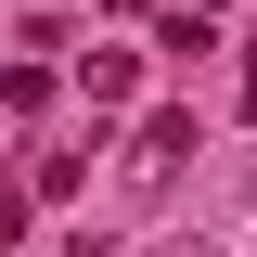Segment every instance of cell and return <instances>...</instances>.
Returning <instances> with one entry per match:
<instances>
[{"label": "cell", "mask_w": 257, "mask_h": 257, "mask_svg": "<svg viewBox=\"0 0 257 257\" xmlns=\"http://www.w3.org/2000/svg\"><path fill=\"white\" fill-rule=\"evenodd\" d=\"M77 90H90V116H116V103L142 90V52H90V64H77Z\"/></svg>", "instance_id": "7a4b0ae2"}, {"label": "cell", "mask_w": 257, "mask_h": 257, "mask_svg": "<svg viewBox=\"0 0 257 257\" xmlns=\"http://www.w3.org/2000/svg\"><path fill=\"white\" fill-rule=\"evenodd\" d=\"M193 13H231V0H193Z\"/></svg>", "instance_id": "277c9868"}, {"label": "cell", "mask_w": 257, "mask_h": 257, "mask_svg": "<svg viewBox=\"0 0 257 257\" xmlns=\"http://www.w3.org/2000/svg\"><path fill=\"white\" fill-rule=\"evenodd\" d=\"M116 13H155V0H116Z\"/></svg>", "instance_id": "3957f363"}, {"label": "cell", "mask_w": 257, "mask_h": 257, "mask_svg": "<svg viewBox=\"0 0 257 257\" xmlns=\"http://www.w3.org/2000/svg\"><path fill=\"white\" fill-rule=\"evenodd\" d=\"M180 155H193V116L167 103V116H142V142H128V193L155 206V193H180Z\"/></svg>", "instance_id": "6da1fadb"}, {"label": "cell", "mask_w": 257, "mask_h": 257, "mask_svg": "<svg viewBox=\"0 0 257 257\" xmlns=\"http://www.w3.org/2000/svg\"><path fill=\"white\" fill-rule=\"evenodd\" d=\"M244 103H257V64H244Z\"/></svg>", "instance_id": "5b68a950"}]
</instances>
